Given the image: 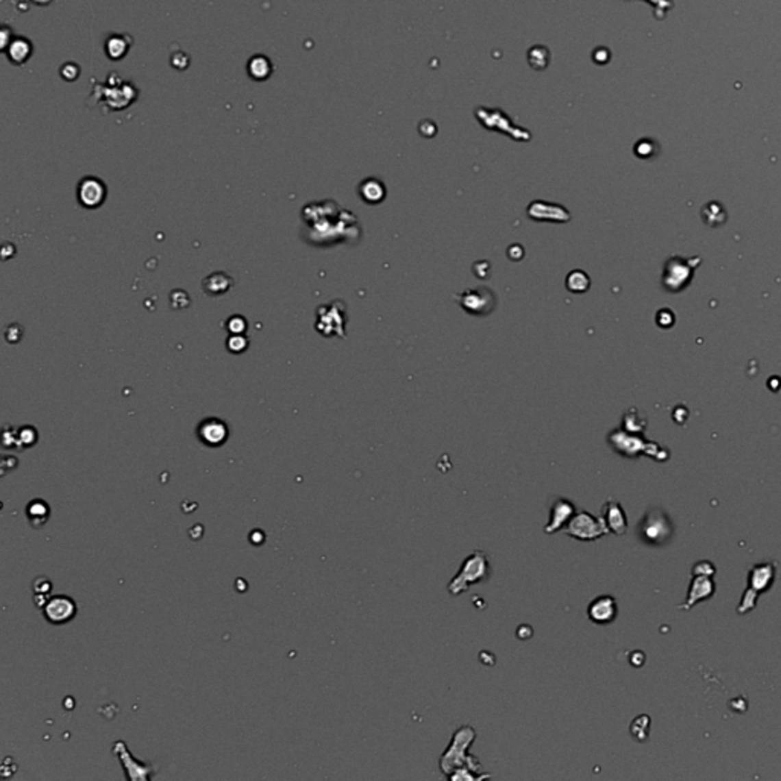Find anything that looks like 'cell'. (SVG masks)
Returning a JSON list of instances; mask_svg holds the SVG:
<instances>
[{"label":"cell","mask_w":781,"mask_h":781,"mask_svg":"<svg viewBox=\"0 0 781 781\" xmlns=\"http://www.w3.org/2000/svg\"><path fill=\"white\" fill-rule=\"evenodd\" d=\"M475 739L476 731L470 725H462L461 728H458L454 732L449 746L440 758V769L444 777H449L450 773L462 769V767H469V769L475 772L482 771L480 760L472 756V754H469V748L473 745Z\"/></svg>","instance_id":"obj_1"},{"label":"cell","mask_w":781,"mask_h":781,"mask_svg":"<svg viewBox=\"0 0 781 781\" xmlns=\"http://www.w3.org/2000/svg\"><path fill=\"white\" fill-rule=\"evenodd\" d=\"M491 574V565L488 556L481 549L473 551L469 557L464 558L461 568L458 569L455 577L449 582L447 589L452 595H461L470 586L486 582Z\"/></svg>","instance_id":"obj_2"},{"label":"cell","mask_w":781,"mask_h":781,"mask_svg":"<svg viewBox=\"0 0 781 781\" xmlns=\"http://www.w3.org/2000/svg\"><path fill=\"white\" fill-rule=\"evenodd\" d=\"M777 568L778 565L776 562L758 563L756 567H752L748 574V589L745 591V594L742 597V603H740L737 608L739 614H748V612L754 610L758 600V595L769 589L773 580H776Z\"/></svg>","instance_id":"obj_3"},{"label":"cell","mask_w":781,"mask_h":781,"mask_svg":"<svg viewBox=\"0 0 781 781\" xmlns=\"http://www.w3.org/2000/svg\"><path fill=\"white\" fill-rule=\"evenodd\" d=\"M563 533L568 537L575 538V541L592 542L603 536H608L609 530L604 525L602 517H597L591 515L589 511L583 510L574 515V517L567 525V528L563 530Z\"/></svg>","instance_id":"obj_4"},{"label":"cell","mask_w":781,"mask_h":781,"mask_svg":"<svg viewBox=\"0 0 781 781\" xmlns=\"http://www.w3.org/2000/svg\"><path fill=\"white\" fill-rule=\"evenodd\" d=\"M673 534L671 521L662 510L653 508L645 513L639 522V537L649 545H664L670 541Z\"/></svg>","instance_id":"obj_5"},{"label":"cell","mask_w":781,"mask_h":781,"mask_svg":"<svg viewBox=\"0 0 781 781\" xmlns=\"http://www.w3.org/2000/svg\"><path fill=\"white\" fill-rule=\"evenodd\" d=\"M107 186L95 176H86L78 182L77 200L86 210H97L106 201Z\"/></svg>","instance_id":"obj_6"},{"label":"cell","mask_w":781,"mask_h":781,"mask_svg":"<svg viewBox=\"0 0 781 781\" xmlns=\"http://www.w3.org/2000/svg\"><path fill=\"white\" fill-rule=\"evenodd\" d=\"M45 618L51 624H66L77 615V604L67 595H55L43 606Z\"/></svg>","instance_id":"obj_7"},{"label":"cell","mask_w":781,"mask_h":781,"mask_svg":"<svg viewBox=\"0 0 781 781\" xmlns=\"http://www.w3.org/2000/svg\"><path fill=\"white\" fill-rule=\"evenodd\" d=\"M195 434H197L200 443H203L205 446L220 447L229 438V427L223 420L210 417V419H205L199 423Z\"/></svg>","instance_id":"obj_8"},{"label":"cell","mask_w":781,"mask_h":781,"mask_svg":"<svg viewBox=\"0 0 781 781\" xmlns=\"http://www.w3.org/2000/svg\"><path fill=\"white\" fill-rule=\"evenodd\" d=\"M575 513L577 508L574 502L567 499V497H557L553 505H551L549 522L543 528V531L547 534H556L558 531H563Z\"/></svg>","instance_id":"obj_9"},{"label":"cell","mask_w":781,"mask_h":781,"mask_svg":"<svg viewBox=\"0 0 781 781\" xmlns=\"http://www.w3.org/2000/svg\"><path fill=\"white\" fill-rule=\"evenodd\" d=\"M600 517L603 519L606 527H608L609 533L615 536H624L628 533V527H629L628 516H625V511L621 507V504L614 499V497H609V499L604 502V505L602 507Z\"/></svg>","instance_id":"obj_10"},{"label":"cell","mask_w":781,"mask_h":781,"mask_svg":"<svg viewBox=\"0 0 781 781\" xmlns=\"http://www.w3.org/2000/svg\"><path fill=\"white\" fill-rule=\"evenodd\" d=\"M618 615V604L612 595H600L588 606V618L595 624H610Z\"/></svg>","instance_id":"obj_11"},{"label":"cell","mask_w":781,"mask_h":781,"mask_svg":"<svg viewBox=\"0 0 781 781\" xmlns=\"http://www.w3.org/2000/svg\"><path fill=\"white\" fill-rule=\"evenodd\" d=\"M716 586L712 583L710 575H693V580L689 589V597H686L685 604L681 606V609L689 610L693 606L699 602L710 600L715 594Z\"/></svg>","instance_id":"obj_12"},{"label":"cell","mask_w":781,"mask_h":781,"mask_svg":"<svg viewBox=\"0 0 781 781\" xmlns=\"http://www.w3.org/2000/svg\"><path fill=\"white\" fill-rule=\"evenodd\" d=\"M34 52V46L29 38L23 36H17L12 38L8 48L5 49L6 57H8L12 64H25L31 58Z\"/></svg>","instance_id":"obj_13"},{"label":"cell","mask_w":781,"mask_h":781,"mask_svg":"<svg viewBox=\"0 0 781 781\" xmlns=\"http://www.w3.org/2000/svg\"><path fill=\"white\" fill-rule=\"evenodd\" d=\"M246 71L247 75L251 77L253 82H266V79H269L272 75L273 66L271 58L262 55V53H257V55L249 58Z\"/></svg>","instance_id":"obj_14"},{"label":"cell","mask_w":781,"mask_h":781,"mask_svg":"<svg viewBox=\"0 0 781 781\" xmlns=\"http://www.w3.org/2000/svg\"><path fill=\"white\" fill-rule=\"evenodd\" d=\"M203 292L210 296H220L226 293L234 286V280L225 272H214L201 282Z\"/></svg>","instance_id":"obj_15"},{"label":"cell","mask_w":781,"mask_h":781,"mask_svg":"<svg viewBox=\"0 0 781 781\" xmlns=\"http://www.w3.org/2000/svg\"><path fill=\"white\" fill-rule=\"evenodd\" d=\"M130 38L127 36H119V34H113L106 40V55L113 62H119L123 60L127 52L130 49Z\"/></svg>","instance_id":"obj_16"},{"label":"cell","mask_w":781,"mask_h":781,"mask_svg":"<svg viewBox=\"0 0 781 781\" xmlns=\"http://www.w3.org/2000/svg\"><path fill=\"white\" fill-rule=\"evenodd\" d=\"M49 515L51 510L48 507V504H46L43 499H34L28 504V507H26V516H28L32 527L36 528L43 527V525L48 522Z\"/></svg>","instance_id":"obj_17"},{"label":"cell","mask_w":781,"mask_h":781,"mask_svg":"<svg viewBox=\"0 0 781 781\" xmlns=\"http://www.w3.org/2000/svg\"><path fill=\"white\" fill-rule=\"evenodd\" d=\"M360 195L367 203H379L385 195V190L377 180H365L360 186Z\"/></svg>","instance_id":"obj_18"},{"label":"cell","mask_w":781,"mask_h":781,"mask_svg":"<svg viewBox=\"0 0 781 781\" xmlns=\"http://www.w3.org/2000/svg\"><path fill=\"white\" fill-rule=\"evenodd\" d=\"M249 347V340L245 334H231L226 340V348L234 354H240L246 351Z\"/></svg>","instance_id":"obj_19"},{"label":"cell","mask_w":781,"mask_h":781,"mask_svg":"<svg viewBox=\"0 0 781 781\" xmlns=\"http://www.w3.org/2000/svg\"><path fill=\"white\" fill-rule=\"evenodd\" d=\"M37 438H38L37 430L31 426L22 427L17 432V444H20L22 447H31L32 444H36Z\"/></svg>","instance_id":"obj_20"},{"label":"cell","mask_w":781,"mask_h":781,"mask_svg":"<svg viewBox=\"0 0 781 781\" xmlns=\"http://www.w3.org/2000/svg\"><path fill=\"white\" fill-rule=\"evenodd\" d=\"M226 330L231 334H245L247 330V321L240 314L231 316V318L226 321Z\"/></svg>","instance_id":"obj_21"},{"label":"cell","mask_w":781,"mask_h":781,"mask_svg":"<svg viewBox=\"0 0 781 781\" xmlns=\"http://www.w3.org/2000/svg\"><path fill=\"white\" fill-rule=\"evenodd\" d=\"M79 72H82L79 71V66L72 62H67L60 67V75H62V78L66 79V82H75V79L79 77Z\"/></svg>","instance_id":"obj_22"},{"label":"cell","mask_w":781,"mask_h":781,"mask_svg":"<svg viewBox=\"0 0 781 781\" xmlns=\"http://www.w3.org/2000/svg\"><path fill=\"white\" fill-rule=\"evenodd\" d=\"M170 299H171V307L176 308V310H182V308H186L190 306V296L186 295V292L184 290H177L173 292L170 295Z\"/></svg>","instance_id":"obj_23"},{"label":"cell","mask_w":781,"mask_h":781,"mask_svg":"<svg viewBox=\"0 0 781 781\" xmlns=\"http://www.w3.org/2000/svg\"><path fill=\"white\" fill-rule=\"evenodd\" d=\"M716 572V568L712 567V563L708 560H702V562H697L695 567H693V575H710L712 577Z\"/></svg>","instance_id":"obj_24"},{"label":"cell","mask_w":781,"mask_h":781,"mask_svg":"<svg viewBox=\"0 0 781 781\" xmlns=\"http://www.w3.org/2000/svg\"><path fill=\"white\" fill-rule=\"evenodd\" d=\"M0 37H2V42H0V45H2V51L5 52V49L8 48L10 43L12 42V38H14V36H12V31L8 28V26H3L2 32H0Z\"/></svg>","instance_id":"obj_25"},{"label":"cell","mask_w":781,"mask_h":781,"mask_svg":"<svg viewBox=\"0 0 781 781\" xmlns=\"http://www.w3.org/2000/svg\"><path fill=\"white\" fill-rule=\"evenodd\" d=\"M32 2H34V3H37V5H42V6H45V5H49V3L52 2V0H32Z\"/></svg>","instance_id":"obj_26"}]
</instances>
